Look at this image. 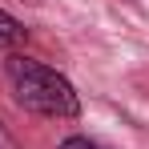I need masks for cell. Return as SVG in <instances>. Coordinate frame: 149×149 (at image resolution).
Instances as JSON below:
<instances>
[{
	"label": "cell",
	"mask_w": 149,
	"mask_h": 149,
	"mask_svg": "<svg viewBox=\"0 0 149 149\" xmlns=\"http://www.w3.org/2000/svg\"><path fill=\"white\" fill-rule=\"evenodd\" d=\"M4 73L12 85V97L28 113H40V117H77L81 113V97L56 69L40 65V61H28V56H8Z\"/></svg>",
	"instance_id": "cell-1"
},
{
	"label": "cell",
	"mask_w": 149,
	"mask_h": 149,
	"mask_svg": "<svg viewBox=\"0 0 149 149\" xmlns=\"http://www.w3.org/2000/svg\"><path fill=\"white\" fill-rule=\"evenodd\" d=\"M24 40V24L8 12H0V45H20Z\"/></svg>",
	"instance_id": "cell-2"
},
{
	"label": "cell",
	"mask_w": 149,
	"mask_h": 149,
	"mask_svg": "<svg viewBox=\"0 0 149 149\" xmlns=\"http://www.w3.org/2000/svg\"><path fill=\"white\" fill-rule=\"evenodd\" d=\"M61 149H97L89 137H69V141H61Z\"/></svg>",
	"instance_id": "cell-3"
},
{
	"label": "cell",
	"mask_w": 149,
	"mask_h": 149,
	"mask_svg": "<svg viewBox=\"0 0 149 149\" xmlns=\"http://www.w3.org/2000/svg\"><path fill=\"white\" fill-rule=\"evenodd\" d=\"M0 149H20V145H16V137L4 129V121H0Z\"/></svg>",
	"instance_id": "cell-4"
}]
</instances>
